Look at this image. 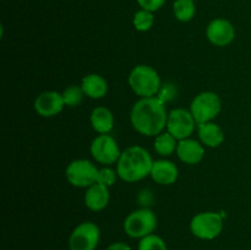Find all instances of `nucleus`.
I'll return each instance as SVG.
<instances>
[{
    "mask_svg": "<svg viewBox=\"0 0 251 250\" xmlns=\"http://www.w3.org/2000/svg\"><path fill=\"white\" fill-rule=\"evenodd\" d=\"M139 6L147 11L156 12L166 4V0H136Z\"/></svg>",
    "mask_w": 251,
    "mask_h": 250,
    "instance_id": "nucleus-25",
    "label": "nucleus"
},
{
    "mask_svg": "<svg viewBox=\"0 0 251 250\" xmlns=\"http://www.w3.org/2000/svg\"><path fill=\"white\" fill-rule=\"evenodd\" d=\"M81 87L86 97L91 100H100L108 93V82L103 76L98 74H88L81 80Z\"/></svg>",
    "mask_w": 251,
    "mask_h": 250,
    "instance_id": "nucleus-17",
    "label": "nucleus"
},
{
    "mask_svg": "<svg viewBox=\"0 0 251 250\" xmlns=\"http://www.w3.org/2000/svg\"><path fill=\"white\" fill-rule=\"evenodd\" d=\"M176 156L183 163L195 166L205 157V146L200 141H196L191 137L180 140L176 146Z\"/></svg>",
    "mask_w": 251,
    "mask_h": 250,
    "instance_id": "nucleus-13",
    "label": "nucleus"
},
{
    "mask_svg": "<svg viewBox=\"0 0 251 250\" xmlns=\"http://www.w3.org/2000/svg\"><path fill=\"white\" fill-rule=\"evenodd\" d=\"M34 110L43 118H53L63 112L65 108L63 95L56 91H46L34 100Z\"/></svg>",
    "mask_w": 251,
    "mask_h": 250,
    "instance_id": "nucleus-12",
    "label": "nucleus"
},
{
    "mask_svg": "<svg viewBox=\"0 0 251 250\" xmlns=\"http://www.w3.org/2000/svg\"><path fill=\"white\" fill-rule=\"evenodd\" d=\"M150 176L153 179L154 183L159 184V185H172L178 180L179 169L176 164L169 159H157L153 162Z\"/></svg>",
    "mask_w": 251,
    "mask_h": 250,
    "instance_id": "nucleus-14",
    "label": "nucleus"
},
{
    "mask_svg": "<svg viewBox=\"0 0 251 250\" xmlns=\"http://www.w3.org/2000/svg\"><path fill=\"white\" fill-rule=\"evenodd\" d=\"M61 95H63V100H64V103H65V107H71V108H75L77 107V105H80L81 103H82L83 98L86 97L81 85L69 86V87H66L65 90H64V92L61 93Z\"/></svg>",
    "mask_w": 251,
    "mask_h": 250,
    "instance_id": "nucleus-22",
    "label": "nucleus"
},
{
    "mask_svg": "<svg viewBox=\"0 0 251 250\" xmlns=\"http://www.w3.org/2000/svg\"><path fill=\"white\" fill-rule=\"evenodd\" d=\"M90 152L97 163L110 166V164H117L123 151H120L117 140L112 135L98 134L91 142Z\"/></svg>",
    "mask_w": 251,
    "mask_h": 250,
    "instance_id": "nucleus-8",
    "label": "nucleus"
},
{
    "mask_svg": "<svg viewBox=\"0 0 251 250\" xmlns=\"http://www.w3.org/2000/svg\"><path fill=\"white\" fill-rule=\"evenodd\" d=\"M206 38L216 47H227L234 41L235 28L228 20L222 17L213 19L206 27Z\"/></svg>",
    "mask_w": 251,
    "mask_h": 250,
    "instance_id": "nucleus-11",
    "label": "nucleus"
},
{
    "mask_svg": "<svg viewBox=\"0 0 251 250\" xmlns=\"http://www.w3.org/2000/svg\"><path fill=\"white\" fill-rule=\"evenodd\" d=\"M118 178L119 176H118L117 169L110 168L109 166H104L98 169L97 183L102 184V185L107 186V188H110V186L114 185Z\"/></svg>",
    "mask_w": 251,
    "mask_h": 250,
    "instance_id": "nucleus-24",
    "label": "nucleus"
},
{
    "mask_svg": "<svg viewBox=\"0 0 251 250\" xmlns=\"http://www.w3.org/2000/svg\"><path fill=\"white\" fill-rule=\"evenodd\" d=\"M137 250H168V247L163 238L153 233L139 240Z\"/></svg>",
    "mask_w": 251,
    "mask_h": 250,
    "instance_id": "nucleus-23",
    "label": "nucleus"
},
{
    "mask_svg": "<svg viewBox=\"0 0 251 250\" xmlns=\"http://www.w3.org/2000/svg\"><path fill=\"white\" fill-rule=\"evenodd\" d=\"M98 168L95 163L85 158L74 159L65 169V176L69 184L75 188L87 189L97 183Z\"/></svg>",
    "mask_w": 251,
    "mask_h": 250,
    "instance_id": "nucleus-7",
    "label": "nucleus"
},
{
    "mask_svg": "<svg viewBox=\"0 0 251 250\" xmlns=\"http://www.w3.org/2000/svg\"><path fill=\"white\" fill-rule=\"evenodd\" d=\"M132 25L135 29L139 32H147L153 27L154 25V15L153 12L147 11V10L140 9L137 10L132 17Z\"/></svg>",
    "mask_w": 251,
    "mask_h": 250,
    "instance_id": "nucleus-21",
    "label": "nucleus"
},
{
    "mask_svg": "<svg viewBox=\"0 0 251 250\" xmlns=\"http://www.w3.org/2000/svg\"><path fill=\"white\" fill-rule=\"evenodd\" d=\"M90 123L97 134H110L114 127V115L109 108L98 105L91 112Z\"/></svg>",
    "mask_w": 251,
    "mask_h": 250,
    "instance_id": "nucleus-18",
    "label": "nucleus"
},
{
    "mask_svg": "<svg viewBox=\"0 0 251 250\" xmlns=\"http://www.w3.org/2000/svg\"><path fill=\"white\" fill-rule=\"evenodd\" d=\"M153 159L145 147L134 145L120 154L117 162L118 176L125 183H136L151 174Z\"/></svg>",
    "mask_w": 251,
    "mask_h": 250,
    "instance_id": "nucleus-2",
    "label": "nucleus"
},
{
    "mask_svg": "<svg viewBox=\"0 0 251 250\" xmlns=\"http://www.w3.org/2000/svg\"><path fill=\"white\" fill-rule=\"evenodd\" d=\"M123 228L127 237L140 240L153 234L157 228V216L151 208H137L125 217Z\"/></svg>",
    "mask_w": 251,
    "mask_h": 250,
    "instance_id": "nucleus-4",
    "label": "nucleus"
},
{
    "mask_svg": "<svg viewBox=\"0 0 251 250\" xmlns=\"http://www.w3.org/2000/svg\"><path fill=\"white\" fill-rule=\"evenodd\" d=\"M176 146H178V140H176L171 132L167 131V130L154 137V151H156L159 156H172L174 152H176Z\"/></svg>",
    "mask_w": 251,
    "mask_h": 250,
    "instance_id": "nucleus-19",
    "label": "nucleus"
},
{
    "mask_svg": "<svg viewBox=\"0 0 251 250\" xmlns=\"http://www.w3.org/2000/svg\"><path fill=\"white\" fill-rule=\"evenodd\" d=\"M173 15L179 22H189L195 17V0H174Z\"/></svg>",
    "mask_w": 251,
    "mask_h": 250,
    "instance_id": "nucleus-20",
    "label": "nucleus"
},
{
    "mask_svg": "<svg viewBox=\"0 0 251 250\" xmlns=\"http://www.w3.org/2000/svg\"><path fill=\"white\" fill-rule=\"evenodd\" d=\"M195 1H196V0H195Z\"/></svg>",
    "mask_w": 251,
    "mask_h": 250,
    "instance_id": "nucleus-27",
    "label": "nucleus"
},
{
    "mask_svg": "<svg viewBox=\"0 0 251 250\" xmlns=\"http://www.w3.org/2000/svg\"><path fill=\"white\" fill-rule=\"evenodd\" d=\"M223 217L213 211L200 212L190 221V232L201 240H213L222 233Z\"/></svg>",
    "mask_w": 251,
    "mask_h": 250,
    "instance_id": "nucleus-6",
    "label": "nucleus"
},
{
    "mask_svg": "<svg viewBox=\"0 0 251 250\" xmlns=\"http://www.w3.org/2000/svg\"><path fill=\"white\" fill-rule=\"evenodd\" d=\"M198 135L201 144L210 149H216V147L221 146L226 139L222 127L213 122L198 124Z\"/></svg>",
    "mask_w": 251,
    "mask_h": 250,
    "instance_id": "nucleus-16",
    "label": "nucleus"
},
{
    "mask_svg": "<svg viewBox=\"0 0 251 250\" xmlns=\"http://www.w3.org/2000/svg\"><path fill=\"white\" fill-rule=\"evenodd\" d=\"M109 188L100 183H95L90 188L86 189L85 196H83L86 207L93 212H100L104 210L109 203Z\"/></svg>",
    "mask_w": 251,
    "mask_h": 250,
    "instance_id": "nucleus-15",
    "label": "nucleus"
},
{
    "mask_svg": "<svg viewBox=\"0 0 251 250\" xmlns=\"http://www.w3.org/2000/svg\"><path fill=\"white\" fill-rule=\"evenodd\" d=\"M189 110L198 124L213 122L222 110V100L217 93L212 91H203L194 97Z\"/></svg>",
    "mask_w": 251,
    "mask_h": 250,
    "instance_id": "nucleus-5",
    "label": "nucleus"
},
{
    "mask_svg": "<svg viewBox=\"0 0 251 250\" xmlns=\"http://www.w3.org/2000/svg\"><path fill=\"white\" fill-rule=\"evenodd\" d=\"M196 120L189 109L185 108H176L168 113L166 130L171 132L178 141L189 139L196 129Z\"/></svg>",
    "mask_w": 251,
    "mask_h": 250,
    "instance_id": "nucleus-10",
    "label": "nucleus"
},
{
    "mask_svg": "<svg viewBox=\"0 0 251 250\" xmlns=\"http://www.w3.org/2000/svg\"><path fill=\"white\" fill-rule=\"evenodd\" d=\"M100 240V229L95 222L86 221L74 228L69 237L70 250H96Z\"/></svg>",
    "mask_w": 251,
    "mask_h": 250,
    "instance_id": "nucleus-9",
    "label": "nucleus"
},
{
    "mask_svg": "<svg viewBox=\"0 0 251 250\" xmlns=\"http://www.w3.org/2000/svg\"><path fill=\"white\" fill-rule=\"evenodd\" d=\"M168 113L166 103L156 97L140 98L131 108L130 122L139 134L149 137H156L167 127Z\"/></svg>",
    "mask_w": 251,
    "mask_h": 250,
    "instance_id": "nucleus-1",
    "label": "nucleus"
},
{
    "mask_svg": "<svg viewBox=\"0 0 251 250\" xmlns=\"http://www.w3.org/2000/svg\"><path fill=\"white\" fill-rule=\"evenodd\" d=\"M127 83L132 92L140 98L156 97L162 88L159 74L152 66L145 64L131 69L127 76Z\"/></svg>",
    "mask_w": 251,
    "mask_h": 250,
    "instance_id": "nucleus-3",
    "label": "nucleus"
},
{
    "mask_svg": "<svg viewBox=\"0 0 251 250\" xmlns=\"http://www.w3.org/2000/svg\"><path fill=\"white\" fill-rule=\"evenodd\" d=\"M105 250H131V248L124 242H115L112 243Z\"/></svg>",
    "mask_w": 251,
    "mask_h": 250,
    "instance_id": "nucleus-26",
    "label": "nucleus"
}]
</instances>
